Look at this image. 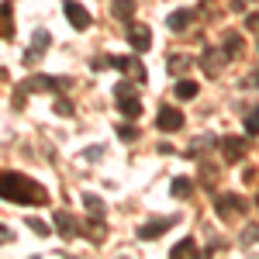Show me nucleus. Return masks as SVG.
<instances>
[{"instance_id":"obj_1","label":"nucleus","mask_w":259,"mask_h":259,"mask_svg":"<svg viewBox=\"0 0 259 259\" xmlns=\"http://www.w3.org/2000/svg\"><path fill=\"white\" fill-rule=\"evenodd\" d=\"M0 197L11 200V204H35V207H45L49 204V190L35 183L24 173H0Z\"/></svg>"},{"instance_id":"obj_2","label":"nucleus","mask_w":259,"mask_h":259,"mask_svg":"<svg viewBox=\"0 0 259 259\" xmlns=\"http://www.w3.org/2000/svg\"><path fill=\"white\" fill-rule=\"evenodd\" d=\"M69 76H31V80H24L18 87V90H24V94H31V90H35V94H59L62 87H69Z\"/></svg>"},{"instance_id":"obj_3","label":"nucleus","mask_w":259,"mask_h":259,"mask_svg":"<svg viewBox=\"0 0 259 259\" xmlns=\"http://www.w3.org/2000/svg\"><path fill=\"white\" fill-rule=\"evenodd\" d=\"M214 211H218L221 218H235V214H245L249 211V200L242 197V194H221L214 200Z\"/></svg>"},{"instance_id":"obj_4","label":"nucleus","mask_w":259,"mask_h":259,"mask_svg":"<svg viewBox=\"0 0 259 259\" xmlns=\"http://www.w3.org/2000/svg\"><path fill=\"white\" fill-rule=\"evenodd\" d=\"M62 14H66V21L76 28V31H87L90 24H94V18H90V11L83 7V4H76V0H66L62 4Z\"/></svg>"},{"instance_id":"obj_5","label":"nucleus","mask_w":259,"mask_h":259,"mask_svg":"<svg viewBox=\"0 0 259 259\" xmlns=\"http://www.w3.org/2000/svg\"><path fill=\"white\" fill-rule=\"evenodd\" d=\"M183 124H187L183 111L169 107V104H162V107H159V118H156V128H159V132H180Z\"/></svg>"},{"instance_id":"obj_6","label":"nucleus","mask_w":259,"mask_h":259,"mask_svg":"<svg viewBox=\"0 0 259 259\" xmlns=\"http://www.w3.org/2000/svg\"><path fill=\"white\" fill-rule=\"evenodd\" d=\"M111 69H121V73H128L132 80L145 83V66L139 59H132V56H111Z\"/></svg>"},{"instance_id":"obj_7","label":"nucleus","mask_w":259,"mask_h":259,"mask_svg":"<svg viewBox=\"0 0 259 259\" xmlns=\"http://www.w3.org/2000/svg\"><path fill=\"white\" fill-rule=\"evenodd\" d=\"M245 139H239V135H225L221 139V156H225V162H239L242 156H245Z\"/></svg>"},{"instance_id":"obj_8","label":"nucleus","mask_w":259,"mask_h":259,"mask_svg":"<svg viewBox=\"0 0 259 259\" xmlns=\"http://www.w3.org/2000/svg\"><path fill=\"white\" fill-rule=\"evenodd\" d=\"M177 221H180V218H152V221H145V225L139 228V239H142V242H152V239H159L162 232H166L169 225H177Z\"/></svg>"},{"instance_id":"obj_9","label":"nucleus","mask_w":259,"mask_h":259,"mask_svg":"<svg viewBox=\"0 0 259 259\" xmlns=\"http://www.w3.org/2000/svg\"><path fill=\"white\" fill-rule=\"evenodd\" d=\"M194 18H197L194 7H180V11H173V14L166 18V24H169V31H187V28L194 24Z\"/></svg>"},{"instance_id":"obj_10","label":"nucleus","mask_w":259,"mask_h":259,"mask_svg":"<svg viewBox=\"0 0 259 259\" xmlns=\"http://www.w3.org/2000/svg\"><path fill=\"white\" fill-rule=\"evenodd\" d=\"M49 45H52V35H49V31H35V45L24 52V62H28V66H35V62L45 56V49H49Z\"/></svg>"},{"instance_id":"obj_11","label":"nucleus","mask_w":259,"mask_h":259,"mask_svg":"<svg viewBox=\"0 0 259 259\" xmlns=\"http://www.w3.org/2000/svg\"><path fill=\"white\" fill-rule=\"evenodd\" d=\"M128 41H132V49L135 52H149L152 49V31L142 24V28H128Z\"/></svg>"},{"instance_id":"obj_12","label":"nucleus","mask_w":259,"mask_h":259,"mask_svg":"<svg viewBox=\"0 0 259 259\" xmlns=\"http://www.w3.org/2000/svg\"><path fill=\"white\" fill-rule=\"evenodd\" d=\"M56 228H59L62 239H76V235H80L76 218H73V214H66V211H56Z\"/></svg>"},{"instance_id":"obj_13","label":"nucleus","mask_w":259,"mask_h":259,"mask_svg":"<svg viewBox=\"0 0 259 259\" xmlns=\"http://www.w3.org/2000/svg\"><path fill=\"white\" fill-rule=\"evenodd\" d=\"M118 111L124 114V118H139V114H142V100L135 97V94H128V97H118Z\"/></svg>"},{"instance_id":"obj_14","label":"nucleus","mask_w":259,"mask_h":259,"mask_svg":"<svg viewBox=\"0 0 259 259\" xmlns=\"http://www.w3.org/2000/svg\"><path fill=\"white\" fill-rule=\"evenodd\" d=\"M111 14L118 21H132L135 18V0H114L111 4Z\"/></svg>"},{"instance_id":"obj_15","label":"nucleus","mask_w":259,"mask_h":259,"mask_svg":"<svg viewBox=\"0 0 259 259\" xmlns=\"http://www.w3.org/2000/svg\"><path fill=\"white\" fill-rule=\"evenodd\" d=\"M187 69H190V56H169L166 59V73L169 76H183Z\"/></svg>"},{"instance_id":"obj_16","label":"nucleus","mask_w":259,"mask_h":259,"mask_svg":"<svg viewBox=\"0 0 259 259\" xmlns=\"http://www.w3.org/2000/svg\"><path fill=\"white\" fill-rule=\"evenodd\" d=\"M11 7L14 4H0V38H14V28H11Z\"/></svg>"},{"instance_id":"obj_17","label":"nucleus","mask_w":259,"mask_h":259,"mask_svg":"<svg viewBox=\"0 0 259 259\" xmlns=\"http://www.w3.org/2000/svg\"><path fill=\"white\" fill-rule=\"evenodd\" d=\"M173 94H177L180 100H194V97H197V83H194V80H183V76H180L177 87H173Z\"/></svg>"},{"instance_id":"obj_18","label":"nucleus","mask_w":259,"mask_h":259,"mask_svg":"<svg viewBox=\"0 0 259 259\" xmlns=\"http://www.w3.org/2000/svg\"><path fill=\"white\" fill-rule=\"evenodd\" d=\"M83 204H87V211L94 214V218H104V200L97 194H83Z\"/></svg>"},{"instance_id":"obj_19","label":"nucleus","mask_w":259,"mask_h":259,"mask_svg":"<svg viewBox=\"0 0 259 259\" xmlns=\"http://www.w3.org/2000/svg\"><path fill=\"white\" fill-rule=\"evenodd\" d=\"M245 135H249V139L259 135V107H252V111L245 114Z\"/></svg>"},{"instance_id":"obj_20","label":"nucleus","mask_w":259,"mask_h":259,"mask_svg":"<svg viewBox=\"0 0 259 259\" xmlns=\"http://www.w3.org/2000/svg\"><path fill=\"white\" fill-rule=\"evenodd\" d=\"M169 190H173V197H187V194L194 190V183H190L187 177H177V180H173V187H169Z\"/></svg>"},{"instance_id":"obj_21","label":"nucleus","mask_w":259,"mask_h":259,"mask_svg":"<svg viewBox=\"0 0 259 259\" xmlns=\"http://www.w3.org/2000/svg\"><path fill=\"white\" fill-rule=\"evenodd\" d=\"M194 249H197V245H194V239H180L177 245H173V252H169V256L183 259V256H190V252H194Z\"/></svg>"},{"instance_id":"obj_22","label":"nucleus","mask_w":259,"mask_h":259,"mask_svg":"<svg viewBox=\"0 0 259 259\" xmlns=\"http://www.w3.org/2000/svg\"><path fill=\"white\" fill-rule=\"evenodd\" d=\"M221 49H225L228 56H239V52H242V38H239V35H232V31H228V35H225V45H221Z\"/></svg>"},{"instance_id":"obj_23","label":"nucleus","mask_w":259,"mask_h":259,"mask_svg":"<svg viewBox=\"0 0 259 259\" xmlns=\"http://www.w3.org/2000/svg\"><path fill=\"white\" fill-rule=\"evenodd\" d=\"M28 228H31L38 239H49V232H52V228H49L45 221H38V218H28Z\"/></svg>"},{"instance_id":"obj_24","label":"nucleus","mask_w":259,"mask_h":259,"mask_svg":"<svg viewBox=\"0 0 259 259\" xmlns=\"http://www.w3.org/2000/svg\"><path fill=\"white\" fill-rule=\"evenodd\" d=\"M118 139L135 142V139H139V128H132V124H121V128H118Z\"/></svg>"},{"instance_id":"obj_25","label":"nucleus","mask_w":259,"mask_h":259,"mask_svg":"<svg viewBox=\"0 0 259 259\" xmlns=\"http://www.w3.org/2000/svg\"><path fill=\"white\" fill-rule=\"evenodd\" d=\"M56 114H73V104H69V100H59V104H56Z\"/></svg>"},{"instance_id":"obj_26","label":"nucleus","mask_w":259,"mask_h":259,"mask_svg":"<svg viewBox=\"0 0 259 259\" xmlns=\"http://www.w3.org/2000/svg\"><path fill=\"white\" fill-rule=\"evenodd\" d=\"M256 239H259V228H256V225H252V228H249V232L242 235V242H256Z\"/></svg>"},{"instance_id":"obj_27","label":"nucleus","mask_w":259,"mask_h":259,"mask_svg":"<svg viewBox=\"0 0 259 259\" xmlns=\"http://www.w3.org/2000/svg\"><path fill=\"white\" fill-rule=\"evenodd\" d=\"M245 24H249V28H259V14H249V18H245Z\"/></svg>"},{"instance_id":"obj_28","label":"nucleus","mask_w":259,"mask_h":259,"mask_svg":"<svg viewBox=\"0 0 259 259\" xmlns=\"http://www.w3.org/2000/svg\"><path fill=\"white\" fill-rule=\"evenodd\" d=\"M0 235H4V239H11V232H4V225H0Z\"/></svg>"},{"instance_id":"obj_29","label":"nucleus","mask_w":259,"mask_h":259,"mask_svg":"<svg viewBox=\"0 0 259 259\" xmlns=\"http://www.w3.org/2000/svg\"><path fill=\"white\" fill-rule=\"evenodd\" d=\"M256 204H259V194H256Z\"/></svg>"}]
</instances>
